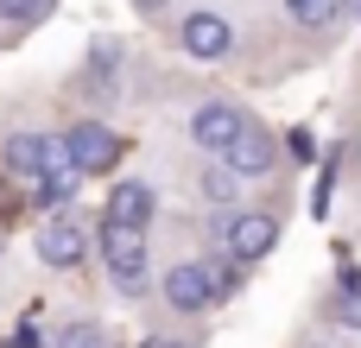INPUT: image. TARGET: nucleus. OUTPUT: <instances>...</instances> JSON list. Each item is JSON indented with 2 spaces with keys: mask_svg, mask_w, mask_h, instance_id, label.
<instances>
[{
  "mask_svg": "<svg viewBox=\"0 0 361 348\" xmlns=\"http://www.w3.org/2000/svg\"><path fill=\"white\" fill-rule=\"evenodd\" d=\"M95 247L108 260V279L121 298H146V279H152V254H146V228H127V222H102L95 228Z\"/></svg>",
  "mask_w": 361,
  "mask_h": 348,
  "instance_id": "1",
  "label": "nucleus"
},
{
  "mask_svg": "<svg viewBox=\"0 0 361 348\" xmlns=\"http://www.w3.org/2000/svg\"><path fill=\"white\" fill-rule=\"evenodd\" d=\"M178 44H184V57H197V63H222V57L235 51V25H228L216 6H197V13L178 19Z\"/></svg>",
  "mask_w": 361,
  "mask_h": 348,
  "instance_id": "2",
  "label": "nucleus"
},
{
  "mask_svg": "<svg viewBox=\"0 0 361 348\" xmlns=\"http://www.w3.org/2000/svg\"><path fill=\"white\" fill-rule=\"evenodd\" d=\"M63 159L89 178V171H114L121 165V133L114 127H102V120H76L70 133H63Z\"/></svg>",
  "mask_w": 361,
  "mask_h": 348,
  "instance_id": "3",
  "label": "nucleus"
},
{
  "mask_svg": "<svg viewBox=\"0 0 361 348\" xmlns=\"http://www.w3.org/2000/svg\"><path fill=\"white\" fill-rule=\"evenodd\" d=\"M0 165H6L13 178L38 184L44 171L63 165V139H51V133H6V139H0Z\"/></svg>",
  "mask_w": 361,
  "mask_h": 348,
  "instance_id": "4",
  "label": "nucleus"
},
{
  "mask_svg": "<svg viewBox=\"0 0 361 348\" xmlns=\"http://www.w3.org/2000/svg\"><path fill=\"white\" fill-rule=\"evenodd\" d=\"M273 247H279V216L273 209H241L235 222H222V254H235L241 266L267 260Z\"/></svg>",
  "mask_w": 361,
  "mask_h": 348,
  "instance_id": "5",
  "label": "nucleus"
},
{
  "mask_svg": "<svg viewBox=\"0 0 361 348\" xmlns=\"http://www.w3.org/2000/svg\"><path fill=\"white\" fill-rule=\"evenodd\" d=\"M241 127H247V108H235V101H203V108H190V139H197L203 152H216V159L241 139Z\"/></svg>",
  "mask_w": 361,
  "mask_h": 348,
  "instance_id": "6",
  "label": "nucleus"
},
{
  "mask_svg": "<svg viewBox=\"0 0 361 348\" xmlns=\"http://www.w3.org/2000/svg\"><path fill=\"white\" fill-rule=\"evenodd\" d=\"M165 304H171L178 317H197V311H209V304H216L209 260H178V266L165 273Z\"/></svg>",
  "mask_w": 361,
  "mask_h": 348,
  "instance_id": "7",
  "label": "nucleus"
},
{
  "mask_svg": "<svg viewBox=\"0 0 361 348\" xmlns=\"http://www.w3.org/2000/svg\"><path fill=\"white\" fill-rule=\"evenodd\" d=\"M222 165H228V171H241V178H267V171L279 165V139H273L260 120H247V127H241V139L222 152Z\"/></svg>",
  "mask_w": 361,
  "mask_h": 348,
  "instance_id": "8",
  "label": "nucleus"
},
{
  "mask_svg": "<svg viewBox=\"0 0 361 348\" xmlns=\"http://www.w3.org/2000/svg\"><path fill=\"white\" fill-rule=\"evenodd\" d=\"M82 254H89V235H82L70 216H51V222L38 228V260H44V266L70 273V266H82Z\"/></svg>",
  "mask_w": 361,
  "mask_h": 348,
  "instance_id": "9",
  "label": "nucleus"
},
{
  "mask_svg": "<svg viewBox=\"0 0 361 348\" xmlns=\"http://www.w3.org/2000/svg\"><path fill=\"white\" fill-rule=\"evenodd\" d=\"M102 209H108L102 222H127V228H146V222H152V209H159V197H152V184L127 178V184H114V190H108V203H102Z\"/></svg>",
  "mask_w": 361,
  "mask_h": 348,
  "instance_id": "10",
  "label": "nucleus"
},
{
  "mask_svg": "<svg viewBox=\"0 0 361 348\" xmlns=\"http://www.w3.org/2000/svg\"><path fill=\"white\" fill-rule=\"evenodd\" d=\"M76 184H82V171H76V165L63 159L57 171H44V178H38V190H32V203H38V209H70V197H76Z\"/></svg>",
  "mask_w": 361,
  "mask_h": 348,
  "instance_id": "11",
  "label": "nucleus"
},
{
  "mask_svg": "<svg viewBox=\"0 0 361 348\" xmlns=\"http://www.w3.org/2000/svg\"><path fill=\"white\" fill-rule=\"evenodd\" d=\"M286 13H292L298 32H330L343 19V0H286Z\"/></svg>",
  "mask_w": 361,
  "mask_h": 348,
  "instance_id": "12",
  "label": "nucleus"
},
{
  "mask_svg": "<svg viewBox=\"0 0 361 348\" xmlns=\"http://www.w3.org/2000/svg\"><path fill=\"white\" fill-rule=\"evenodd\" d=\"M330 323H343V330H361V279L336 285V298H330Z\"/></svg>",
  "mask_w": 361,
  "mask_h": 348,
  "instance_id": "13",
  "label": "nucleus"
},
{
  "mask_svg": "<svg viewBox=\"0 0 361 348\" xmlns=\"http://www.w3.org/2000/svg\"><path fill=\"white\" fill-rule=\"evenodd\" d=\"M57 348H108V336H102V323L76 317V323H63V330H57Z\"/></svg>",
  "mask_w": 361,
  "mask_h": 348,
  "instance_id": "14",
  "label": "nucleus"
},
{
  "mask_svg": "<svg viewBox=\"0 0 361 348\" xmlns=\"http://www.w3.org/2000/svg\"><path fill=\"white\" fill-rule=\"evenodd\" d=\"M235 178H241V171H228V165H209V171H203V197H216V203H235Z\"/></svg>",
  "mask_w": 361,
  "mask_h": 348,
  "instance_id": "15",
  "label": "nucleus"
},
{
  "mask_svg": "<svg viewBox=\"0 0 361 348\" xmlns=\"http://www.w3.org/2000/svg\"><path fill=\"white\" fill-rule=\"evenodd\" d=\"M44 13H51L44 0H0V19H6V25H38Z\"/></svg>",
  "mask_w": 361,
  "mask_h": 348,
  "instance_id": "16",
  "label": "nucleus"
},
{
  "mask_svg": "<svg viewBox=\"0 0 361 348\" xmlns=\"http://www.w3.org/2000/svg\"><path fill=\"white\" fill-rule=\"evenodd\" d=\"M279 146H286V152H292L298 165H311V159H317V139H311V127H292V133H286Z\"/></svg>",
  "mask_w": 361,
  "mask_h": 348,
  "instance_id": "17",
  "label": "nucleus"
},
{
  "mask_svg": "<svg viewBox=\"0 0 361 348\" xmlns=\"http://www.w3.org/2000/svg\"><path fill=\"white\" fill-rule=\"evenodd\" d=\"M19 348H44V336H38V323H32V317L19 323Z\"/></svg>",
  "mask_w": 361,
  "mask_h": 348,
  "instance_id": "18",
  "label": "nucleus"
},
{
  "mask_svg": "<svg viewBox=\"0 0 361 348\" xmlns=\"http://www.w3.org/2000/svg\"><path fill=\"white\" fill-rule=\"evenodd\" d=\"M133 6H140L146 19H165V6H171V0H133Z\"/></svg>",
  "mask_w": 361,
  "mask_h": 348,
  "instance_id": "19",
  "label": "nucleus"
},
{
  "mask_svg": "<svg viewBox=\"0 0 361 348\" xmlns=\"http://www.w3.org/2000/svg\"><path fill=\"white\" fill-rule=\"evenodd\" d=\"M343 13H349V19H361V0H343Z\"/></svg>",
  "mask_w": 361,
  "mask_h": 348,
  "instance_id": "20",
  "label": "nucleus"
}]
</instances>
